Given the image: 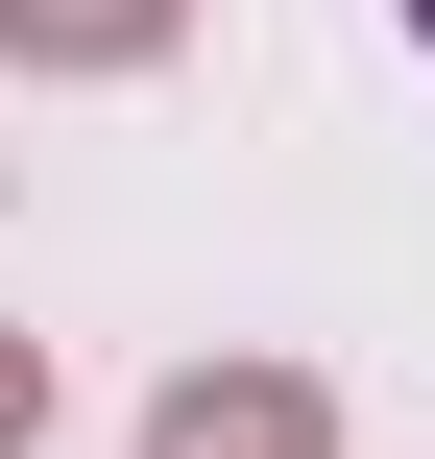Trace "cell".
Masks as SVG:
<instances>
[{"mask_svg":"<svg viewBox=\"0 0 435 459\" xmlns=\"http://www.w3.org/2000/svg\"><path fill=\"white\" fill-rule=\"evenodd\" d=\"M145 459H315V387H291V363H242V387H170V411H145Z\"/></svg>","mask_w":435,"mask_h":459,"instance_id":"cell-1","label":"cell"},{"mask_svg":"<svg viewBox=\"0 0 435 459\" xmlns=\"http://www.w3.org/2000/svg\"><path fill=\"white\" fill-rule=\"evenodd\" d=\"M0 48L24 73H121V48H170V0H0Z\"/></svg>","mask_w":435,"mask_h":459,"instance_id":"cell-2","label":"cell"},{"mask_svg":"<svg viewBox=\"0 0 435 459\" xmlns=\"http://www.w3.org/2000/svg\"><path fill=\"white\" fill-rule=\"evenodd\" d=\"M24 411H48V363H24V339H0V459H24Z\"/></svg>","mask_w":435,"mask_h":459,"instance_id":"cell-3","label":"cell"},{"mask_svg":"<svg viewBox=\"0 0 435 459\" xmlns=\"http://www.w3.org/2000/svg\"><path fill=\"white\" fill-rule=\"evenodd\" d=\"M412 24H435V0H412Z\"/></svg>","mask_w":435,"mask_h":459,"instance_id":"cell-4","label":"cell"}]
</instances>
